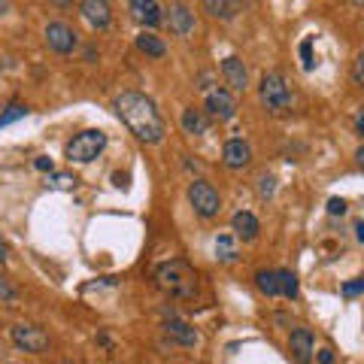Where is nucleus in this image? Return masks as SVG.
Segmentation results:
<instances>
[{"instance_id": "nucleus-1", "label": "nucleus", "mask_w": 364, "mask_h": 364, "mask_svg": "<svg viewBox=\"0 0 364 364\" xmlns=\"http://www.w3.org/2000/svg\"><path fill=\"white\" fill-rule=\"evenodd\" d=\"M112 107H116V116L124 122V128H128L136 140H143V143L164 140L167 128H164V119L152 97L140 95V91H122Z\"/></svg>"}, {"instance_id": "nucleus-21", "label": "nucleus", "mask_w": 364, "mask_h": 364, "mask_svg": "<svg viewBox=\"0 0 364 364\" xmlns=\"http://www.w3.org/2000/svg\"><path fill=\"white\" fill-rule=\"evenodd\" d=\"M255 282L258 289L267 294V298H277L279 294V279H277V270H258L255 273Z\"/></svg>"}, {"instance_id": "nucleus-4", "label": "nucleus", "mask_w": 364, "mask_h": 364, "mask_svg": "<svg viewBox=\"0 0 364 364\" xmlns=\"http://www.w3.org/2000/svg\"><path fill=\"white\" fill-rule=\"evenodd\" d=\"M104 146H107V134L104 131H82V134H76L70 143H67V149L64 155L70 158L73 164H91L95 158L104 152Z\"/></svg>"}, {"instance_id": "nucleus-23", "label": "nucleus", "mask_w": 364, "mask_h": 364, "mask_svg": "<svg viewBox=\"0 0 364 364\" xmlns=\"http://www.w3.org/2000/svg\"><path fill=\"white\" fill-rule=\"evenodd\" d=\"M28 116V107H21V104H9L4 112H0V128H6V124H13L18 119H25Z\"/></svg>"}, {"instance_id": "nucleus-35", "label": "nucleus", "mask_w": 364, "mask_h": 364, "mask_svg": "<svg viewBox=\"0 0 364 364\" xmlns=\"http://www.w3.org/2000/svg\"><path fill=\"white\" fill-rule=\"evenodd\" d=\"M355 124H358V134H364V112L358 116V122H355Z\"/></svg>"}, {"instance_id": "nucleus-26", "label": "nucleus", "mask_w": 364, "mask_h": 364, "mask_svg": "<svg viewBox=\"0 0 364 364\" xmlns=\"http://www.w3.org/2000/svg\"><path fill=\"white\" fill-rule=\"evenodd\" d=\"M16 298H18V291L9 286V279L0 273V301H16Z\"/></svg>"}, {"instance_id": "nucleus-17", "label": "nucleus", "mask_w": 364, "mask_h": 364, "mask_svg": "<svg viewBox=\"0 0 364 364\" xmlns=\"http://www.w3.org/2000/svg\"><path fill=\"white\" fill-rule=\"evenodd\" d=\"M231 228H234L237 237H243V240H255V237H258V219H255L252 213H246V210L234 213Z\"/></svg>"}, {"instance_id": "nucleus-9", "label": "nucleus", "mask_w": 364, "mask_h": 364, "mask_svg": "<svg viewBox=\"0 0 364 364\" xmlns=\"http://www.w3.org/2000/svg\"><path fill=\"white\" fill-rule=\"evenodd\" d=\"M289 349L298 364H310L313 361V352H316V340L310 328H294L291 337H289Z\"/></svg>"}, {"instance_id": "nucleus-36", "label": "nucleus", "mask_w": 364, "mask_h": 364, "mask_svg": "<svg viewBox=\"0 0 364 364\" xmlns=\"http://www.w3.org/2000/svg\"><path fill=\"white\" fill-rule=\"evenodd\" d=\"M355 158H358V164L364 167V146H361V149H358V155H355Z\"/></svg>"}, {"instance_id": "nucleus-22", "label": "nucleus", "mask_w": 364, "mask_h": 364, "mask_svg": "<svg viewBox=\"0 0 364 364\" xmlns=\"http://www.w3.org/2000/svg\"><path fill=\"white\" fill-rule=\"evenodd\" d=\"M277 279H279L282 298H298V277H294L291 270H277Z\"/></svg>"}, {"instance_id": "nucleus-30", "label": "nucleus", "mask_w": 364, "mask_h": 364, "mask_svg": "<svg viewBox=\"0 0 364 364\" xmlns=\"http://www.w3.org/2000/svg\"><path fill=\"white\" fill-rule=\"evenodd\" d=\"M318 364H334V352L331 349H318Z\"/></svg>"}, {"instance_id": "nucleus-32", "label": "nucleus", "mask_w": 364, "mask_h": 364, "mask_svg": "<svg viewBox=\"0 0 364 364\" xmlns=\"http://www.w3.org/2000/svg\"><path fill=\"white\" fill-rule=\"evenodd\" d=\"M73 182H76V179H70V176H64V173H61V176H55V186H61V188H67V186H73Z\"/></svg>"}, {"instance_id": "nucleus-31", "label": "nucleus", "mask_w": 364, "mask_h": 364, "mask_svg": "<svg viewBox=\"0 0 364 364\" xmlns=\"http://www.w3.org/2000/svg\"><path fill=\"white\" fill-rule=\"evenodd\" d=\"M33 167H37V170H49V173H52V161H49V158H37Z\"/></svg>"}, {"instance_id": "nucleus-34", "label": "nucleus", "mask_w": 364, "mask_h": 364, "mask_svg": "<svg viewBox=\"0 0 364 364\" xmlns=\"http://www.w3.org/2000/svg\"><path fill=\"white\" fill-rule=\"evenodd\" d=\"M355 237H358V243H364V222L355 225Z\"/></svg>"}, {"instance_id": "nucleus-10", "label": "nucleus", "mask_w": 364, "mask_h": 364, "mask_svg": "<svg viewBox=\"0 0 364 364\" xmlns=\"http://www.w3.org/2000/svg\"><path fill=\"white\" fill-rule=\"evenodd\" d=\"M222 161H225V167H231V170H243L249 161H252V149H249V143H246V140L234 136V140H228V143H225Z\"/></svg>"}, {"instance_id": "nucleus-16", "label": "nucleus", "mask_w": 364, "mask_h": 364, "mask_svg": "<svg viewBox=\"0 0 364 364\" xmlns=\"http://www.w3.org/2000/svg\"><path fill=\"white\" fill-rule=\"evenodd\" d=\"M131 13H134V18L136 21H143V25H158L164 16H161V6L155 4V0H134L131 4Z\"/></svg>"}, {"instance_id": "nucleus-24", "label": "nucleus", "mask_w": 364, "mask_h": 364, "mask_svg": "<svg viewBox=\"0 0 364 364\" xmlns=\"http://www.w3.org/2000/svg\"><path fill=\"white\" fill-rule=\"evenodd\" d=\"M352 82L364 88V52H358L355 61H352Z\"/></svg>"}, {"instance_id": "nucleus-25", "label": "nucleus", "mask_w": 364, "mask_h": 364, "mask_svg": "<svg viewBox=\"0 0 364 364\" xmlns=\"http://www.w3.org/2000/svg\"><path fill=\"white\" fill-rule=\"evenodd\" d=\"M301 61H304V70H313V40L310 37L301 43Z\"/></svg>"}, {"instance_id": "nucleus-18", "label": "nucleus", "mask_w": 364, "mask_h": 364, "mask_svg": "<svg viewBox=\"0 0 364 364\" xmlns=\"http://www.w3.org/2000/svg\"><path fill=\"white\" fill-rule=\"evenodd\" d=\"M136 49L146 52V55H152V58H164V52H167V46L161 37H155L152 31H143L140 37H136Z\"/></svg>"}, {"instance_id": "nucleus-15", "label": "nucleus", "mask_w": 364, "mask_h": 364, "mask_svg": "<svg viewBox=\"0 0 364 364\" xmlns=\"http://www.w3.org/2000/svg\"><path fill=\"white\" fill-rule=\"evenodd\" d=\"M207 128H210V116L203 109H198V107L182 109V131L186 134L200 136V134H207Z\"/></svg>"}, {"instance_id": "nucleus-19", "label": "nucleus", "mask_w": 364, "mask_h": 364, "mask_svg": "<svg viewBox=\"0 0 364 364\" xmlns=\"http://www.w3.org/2000/svg\"><path fill=\"white\" fill-rule=\"evenodd\" d=\"M240 9V4H228V0H207L203 4V13H210L213 18H234Z\"/></svg>"}, {"instance_id": "nucleus-8", "label": "nucleus", "mask_w": 364, "mask_h": 364, "mask_svg": "<svg viewBox=\"0 0 364 364\" xmlns=\"http://www.w3.org/2000/svg\"><path fill=\"white\" fill-rule=\"evenodd\" d=\"M207 116L219 122H231L237 116V100L228 88H213L207 91Z\"/></svg>"}, {"instance_id": "nucleus-33", "label": "nucleus", "mask_w": 364, "mask_h": 364, "mask_svg": "<svg viewBox=\"0 0 364 364\" xmlns=\"http://www.w3.org/2000/svg\"><path fill=\"white\" fill-rule=\"evenodd\" d=\"M4 261H9V246L0 240V264H4Z\"/></svg>"}, {"instance_id": "nucleus-12", "label": "nucleus", "mask_w": 364, "mask_h": 364, "mask_svg": "<svg viewBox=\"0 0 364 364\" xmlns=\"http://www.w3.org/2000/svg\"><path fill=\"white\" fill-rule=\"evenodd\" d=\"M222 76L231 91H246L249 85V73H246V64L237 58V55H228V58L222 61Z\"/></svg>"}, {"instance_id": "nucleus-27", "label": "nucleus", "mask_w": 364, "mask_h": 364, "mask_svg": "<svg viewBox=\"0 0 364 364\" xmlns=\"http://www.w3.org/2000/svg\"><path fill=\"white\" fill-rule=\"evenodd\" d=\"M355 294H364V277H358L355 282H346L343 286V298H355Z\"/></svg>"}, {"instance_id": "nucleus-2", "label": "nucleus", "mask_w": 364, "mask_h": 364, "mask_svg": "<svg viewBox=\"0 0 364 364\" xmlns=\"http://www.w3.org/2000/svg\"><path fill=\"white\" fill-rule=\"evenodd\" d=\"M155 282L161 286L170 298H195L198 291V273L188 261H164L155 267Z\"/></svg>"}, {"instance_id": "nucleus-3", "label": "nucleus", "mask_w": 364, "mask_h": 364, "mask_svg": "<svg viewBox=\"0 0 364 364\" xmlns=\"http://www.w3.org/2000/svg\"><path fill=\"white\" fill-rule=\"evenodd\" d=\"M258 97H261V107H264L267 112H286L291 107V88L286 82V76L270 70L261 76V85H258Z\"/></svg>"}, {"instance_id": "nucleus-20", "label": "nucleus", "mask_w": 364, "mask_h": 364, "mask_svg": "<svg viewBox=\"0 0 364 364\" xmlns=\"http://www.w3.org/2000/svg\"><path fill=\"white\" fill-rule=\"evenodd\" d=\"M215 258L225 261V264L237 261V243H234L231 234H219V237H215Z\"/></svg>"}, {"instance_id": "nucleus-28", "label": "nucleus", "mask_w": 364, "mask_h": 364, "mask_svg": "<svg viewBox=\"0 0 364 364\" xmlns=\"http://www.w3.org/2000/svg\"><path fill=\"white\" fill-rule=\"evenodd\" d=\"M346 200L343 198H331V200H328V213H331V215H346Z\"/></svg>"}, {"instance_id": "nucleus-29", "label": "nucleus", "mask_w": 364, "mask_h": 364, "mask_svg": "<svg viewBox=\"0 0 364 364\" xmlns=\"http://www.w3.org/2000/svg\"><path fill=\"white\" fill-rule=\"evenodd\" d=\"M273 195V176H261V198Z\"/></svg>"}, {"instance_id": "nucleus-6", "label": "nucleus", "mask_w": 364, "mask_h": 364, "mask_svg": "<svg viewBox=\"0 0 364 364\" xmlns=\"http://www.w3.org/2000/svg\"><path fill=\"white\" fill-rule=\"evenodd\" d=\"M9 337H13V343L18 349L33 352V355H40V352L49 349V334H46L43 328H37V325H13Z\"/></svg>"}, {"instance_id": "nucleus-13", "label": "nucleus", "mask_w": 364, "mask_h": 364, "mask_svg": "<svg viewBox=\"0 0 364 364\" xmlns=\"http://www.w3.org/2000/svg\"><path fill=\"white\" fill-rule=\"evenodd\" d=\"M79 9H82V16H85V21L91 28H97V31L109 28L112 13H109V4H104V0H85Z\"/></svg>"}, {"instance_id": "nucleus-5", "label": "nucleus", "mask_w": 364, "mask_h": 364, "mask_svg": "<svg viewBox=\"0 0 364 364\" xmlns=\"http://www.w3.org/2000/svg\"><path fill=\"white\" fill-rule=\"evenodd\" d=\"M188 203L195 207L200 219H213V215H219V210H222L219 191H215L213 182H207V179H195L188 186Z\"/></svg>"}, {"instance_id": "nucleus-7", "label": "nucleus", "mask_w": 364, "mask_h": 364, "mask_svg": "<svg viewBox=\"0 0 364 364\" xmlns=\"http://www.w3.org/2000/svg\"><path fill=\"white\" fill-rule=\"evenodd\" d=\"M46 43H49V49L52 52H58V55H70L76 49V31L70 25H64V21H49L46 25Z\"/></svg>"}, {"instance_id": "nucleus-14", "label": "nucleus", "mask_w": 364, "mask_h": 364, "mask_svg": "<svg viewBox=\"0 0 364 364\" xmlns=\"http://www.w3.org/2000/svg\"><path fill=\"white\" fill-rule=\"evenodd\" d=\"M164 334L170 340H176V343H182V346H195L200 340L195 328H191L188 322H182V318H167V322H164Z\"/></svg>"}, {"instance_id": "nucleus-11", "label": "nucleus", "mask_w": 364, "mask_h": 364, "mask_svg": "<svg viewBox=\"0 0 364 364\" xmlns=\"http://www.w3.org/2000/svg\"><path fill=\"white\" fill-rule=\"evenodd\" d=\"M167 25H170V31H173L176 37H188V33L195 31V13H191L186 4H170Z\"/></svg>"}]
</instances>
